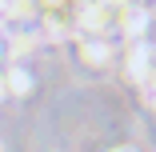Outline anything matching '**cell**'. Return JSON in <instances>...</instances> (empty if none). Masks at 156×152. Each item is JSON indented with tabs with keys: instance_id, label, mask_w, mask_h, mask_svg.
Wrapping results in <instances>:
<instances>
[{
	"instance_id": "obj_4",
	"label": "cell",
	"mask_w": 156,
	"mask_h": 152,
	"mask_svg": "<svg viewBox=\"0 0 156 152\" xmlns=\"http://www.w3.org/2000/svg\"><path fill=\"white\" fill-rule=\"evenodd\" d=\"M108 152H132V148H108Z\"/></svg>"
},
{
	"instance_id": "obj_1",
	"label": "cell",
	"mask_w": 156,
	"mask_h": 152,
	"mask_svg": "<svg viewBox=\"0 0 156 152\" xmlns=\"http://www.w3.org/2000/svg\"><path fill=\"white\" fill-rule=\"evenodd\" d=\"M80 56H84V64H92V68H108L112 64V44L104 36H88L80 44Z\"/></svg>"
},
{
	"instance_id": "obj_5",
	"label": "cell",
	"mask_w": 156,
	"mask_h": 152,
	"mask_svg": "<svg viewBox=\"0 0 156 152\" xmlns=\"http://www.w3.org/2000/svg\"><path fill=\"white\" fill-rule=\"evenodd\" d=\"M0 152H4V148H0Z\"/></svg>"
},
{
	"instance_id": "obj_3",
	"label": "cell",
	"mask_w": 156,
	"mask_h": 152,
	"mask_svg": "<svg viewBox=\"0 0 156 152\" xmlns=\"http://www.w3.org/2000/svg\"><path fill=\"white\" fill-rule=\"evenodd\" d=\"M4 96H8V88H4V76H0V100H4Z\"/></svg>"
},
{
	"instance_id": "obj_2",
	"label": "cell",
	"mask_w": 156,
	"mask_h": 152,
	"mask_svg": "<svg viewBox=\"0 0 156 152\" xmlns=\"http://www.w3.org/2000/svg\"><path fill=\"white\" fill-rule=\"evenodd\" d=\"M4 88H8V96H28V92H32V72L20 68V64H12L4 72Z\"/></svg>"
}]
</instances>
